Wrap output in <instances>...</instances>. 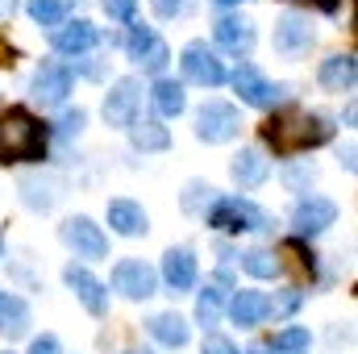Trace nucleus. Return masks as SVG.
<instances>
[{"mask_svg": "<svg viewBox=\"0 0 358 354\" xmlns=\"http://www.w3.org/2000/svg\"><path fill=\"white\" fill-rule=\"evenodd\" d=\"M67 92H71V71H67L63 63H42V67H38V76H34V96H38L42 104H63Z\"/></svg>", "mask_w": 358, "mask_h": 354, "instance_id": "obj_14", "label": "nucleus"}, {"mask_svg": "<svg viewBox=\"0 0 358 354\" xmlns=\"http://www.w3.org/2000/svg\"><path fill=\"white\" fill-rule=\"evenodd\" d=\"M21 200L29 204V208H50L55 200H59V192H55V183L50 179H21Z\"/></svg>", "mask_w": 358, "mask_h": 354, "instance_id": "obj_28", "label": "nucleus"}, {"mask_svg": "<svg viewBox=\"0 0 358 354\" xmlns=\"http://www.w3.org/2000/svg\"><path fill=\"white\" fill-rule=\"evenodd\" d=\"M29 330V309H25V300L21 296H0V334L13 342V338H21Z\"/></svg>", "mask_w": 358, "mask_h": 354, "instance_id": "obj_25", "label": "nucleus"}, {"mask_svg": "<svg viewBox=\"0 0 358 354\" xmlns=\"http://www.w3.org/2000/svg\"><path fill=\"white\" fill-rule=\"evenodd\" d=\"M63 242H67L80 259H104V255H108V238L100 234V225L88 221V217L63 221Z\"/></svg>", "mask_w": 358, "mask_h": 354, "instance_id": "obj_11", "label": "nucleus"}, {"mask_svg": "<svg viewBox=\"0 0 358 354\" xmlns=\"http://www.w3.org/2000/svg\"><path fill=\"white\" fill-rule=\"evenodd\" d=\"M63 279H67V288L80 296V304L88 309L92 317H104V313H108V288L92 275L88 267H67Z\"/></svg>", "mask_w": 358, "mask_h": 354, "instance_id": "obj_13", "label": "nucleus"}, {"mask_svg": "<svg viewBox=\"0 0 358 354\" xmlns=\"http://www.w3.org/2000/svg\"><path fill=\"white\" fill-rule=\"evenodd\" d=\"M125 50H129V59H134L142 71H150V76H159V71L167 67V59H171L167 42H163L150 25H134L129 38H125Z\"/></svg>", "mask_w": 358, "mask_h": 354, "instance_id": "obj_6", "label": "nucleus"}, {"mask_svg": "<svg viewBox=\"0 0 358 354\" xmlns=\"http://www.w3.org/2000/svg\"><path fill=\"white\" fill-rule=\"evenodd\" d=\"M313 4H317V8H321V13H334V8H338V4H342V0H313Z\"/></svg>", "mask_w": 358, "mask_h": 354, "instance_id": "obj_38", "label": "nucleus"}, {"mask_svg": "<svg viewBox=\"0 0 358 354\" xmlns=\"http://www.w3.org/2000/svg\"><path fill=\"white\" fill-rule=\"evenodd\" d=\"M100 4H104V13L117 17V21H129V17H134V0H100Z\"/></svg>", "mask_w": 358, "mask_h": 354, "instance_id": "obj_35", "label": "nucleus"}, {"mask_svg": "<svg viewBox=\"0 0 358 354\" xmlns=\"http://www.w3.org/2000/svg\"><path fill=\"white\" fill-rule=\"evenodd\" d=\"M213 34H217V46L229 50V55H250L255 50V21H246V17H221Z\"/></svg>", "mask_w": 358, "mask_h": 354, "instance_id": "obj_15", "label": "nucleus"}, {"mask_svg": "<svg viewBox=\"0 0 358 354\" xmlns=\"http://www.w3.org/2000/svg\"><path fill=\"white\" fill-rule=\"evenodd\" d=\"M155 8H159V17H176L183 8V0H155Z\"/></svg>", "mask_w": 358, "mask_h": 354, "instance_id": "obj_37", "label": "nucleus"}, {"mask_svg": "<svg viewBox=\"0 0 358 354\" xmlns=\"http://www.w3.org/2000/svg\"><path fill=\"white\" fill-rule=\"evenodd\" d=\"M29 354H63V346H59V338H55V334H42V338H34Z\"/></svg>", "mask_w": 358, "mask_h": 354, "instance_id": "obj_36", "label": "nucleus"}, {"mask_svg": "<svg viewBox=\"0 0 358 354\" xmlns=\"http://www.w3.org/2000/svg\"><path fill=\"white\" fill-rule=\"evenodd\" d=\"M71 8H76V0H29V17L38 25H63Z\"/></svg>", "mask_w": 358, "mask_h": 354, "instance_id": "obj_27", "label": "nucleus"}, {"mask_svg": "<svg viewBox=\"0 0 358 354\" xmlns=\"http://www.w3.org/2000/svg\"><path fill=\"white\" fill-rule=\"evenodd\" d=\"M358 80V59L346 50V55H329L321 63V88L325 92H350Z\"/></svg>", "mask_w": 358, "mask_h": 354, "instance_id": "obj_20", "label": "nucleus"}, {"mask_svg": "<svg viewBox=\"0 0 358 354\" xmlns=\"http://www.w3.org/2000/svg\"><path fill=\"white\" fill-rule=\"evenodd\" d=\"M246 354H271V346H263V342H255V346H250Z\"/></svg>", "mask_w": 358, "mask_h": 354, "instance_id": "obj_39", "label": "nucleus"}, {"mask_svg": "<svg viewBox=\"0 0 358 354\" xmlns=\"http://www.w3.org/2000/svg\"><path fill=\"white\" fill-rule=\"evenodd\" d=\"M108 225L121 238H138V234H146V213L134 200H108Z\"/></svg>", "mask_w": 358, "mask_h": 354, "instance_id": "obj_22", "label": "nucleus"}, {"mask_svg": "<svg viewBox=\"0 0 358 354\" xmlns=\"http://www.w3.org/2000/svg\"><path fill=\"white\" fill-rule=\"evenodd\" d=\"M213 4H238V0H213Z\"/></svg>", "mask_w": 358, "mask_h": 354, "instance_id": "obj_40", "label": "nucleus"}, {"mask_svg": "<svg viewBox=\"0 0 358 354\" xmlns=\"http://www.w3.org/2000/svg\"><path fill=\"white\" fill-rule=\"evenodd\" d=\"M313 167H287V171H283V183H287V187H292V192H308V187H313Z\"/></svg>", "mask_w": 358, "mask_h": 354, "instance_id": "obj_32", "label": "nucleus"}, {"mask_svg": "<svg viewBox=\"0 0 358 354\" xmlns=\"http://www.w3.org/2000/svg\"><path fill=\"white\" fill-rule=\"evenodd\" d=\"M125 354H150V351H125Z\"/></svg>", "mask_w": 358, "mask_h": 354, "instance_id": "obj_41", "label": "nucleus"}, {"mask_svg": "<svg viewBox=\"0 0 358 354\" xmlns=\"http://www.w3.org/2000/svg\"><path fill=\"white\" fill-rule=\"evenodd\" d=\"M129 142H134V150L150 155V150H167V146H171V134H167V125H159V121H134V125H129Z\"/></svg>", "mask_w": 358, "mask_h": 354, "instance_id": "obj_24", "label": "nucleus"}, {"mask_svg": "<svg viewBox=\"0 0 358 354\" xmlns=\"http://www.w3.org/2000/svg\"><path fill=\"white\" fill-rule=\"evenodd\" d=\"M334 138V121L308 108H292V113H275L263 125V142L275 155H300L313 146H325Z\"/></svg>", "mask_w": 358, "mask_h": 354, "instance_id": "obj_1", "label": "nucleus"}, {"mask_svg": "<svg viewBox=\"0 0 358 354\" xmlns=\"http://www.w3.org/2000/svg\"><path fill=\"white\" fill-rule=\"evenodd\" d=\"M179 67H183V80H192V84H200V88H221V84L229 80L225 63L217 59V50H213L208 42H187L183 55H179Z\"/></svg>", "mask_w": 358, "mask_h": 354, "instance_id": "obj_4", "label": "nucleus"}, {"mask_svg": "<svg viewBox=\"0 0 358 354\" xmlns=\"http://www.w3.org/2000/svg\"><path fill=\"white\" fill-rule=\"evenodd\" d=\"M225 300H229V271H217V275L204 283L200 300H196V321H200L204 330H208V325H217V317H221Z\"/></svg>", "mask_w": 358, "mask_h": 354, "instance_id": "obj_16", "label": "nucleus"}, {"mask_svg": "<svg viewBox=\"0 0 358 354\" xmlns=\"http://www.w3.org/2000/svg\"><path fill=\"white\" fill-rule=\"evenodd\" d=\"M84 121H88V117H84V108H67V113L59 117V134H63V138H71V134H80V129H84Z\"/></svg>", "mask_w": 358, "mask_h": 354, "instance_id": "obj_33", "label": "nucleus"}, {"mask_svg": "<svg viewBox=\"0 0 358 354\" xmlns=\"http://www.w3.org/2000/svg\"><path fill=\"white\" fill-rule=\"evenodd\" d=\"M42 155H46L42 121L29 108L8 104L0 113V163H38Z\"/></svg>", "mask_w": 358, "mask_h": 354, "instance_id": "obj_2", "label": "nucleus"}, {"mask_svg": "<svg viewBox=\"0 0 358 354\" xmlns=\"http://www.w3.org/2000/svg\"><path fill=\"white\" fill-rule=\"evenodd\" d=\"M300 300H304V292H300V288H283L275 300H267V313L287 317V313H296V309H300Z\"/></svg>", "mask_w": 358, "mask_h": 354, "instance_id": "obj_31", "label": "nucleus"}, {"mask_svg": "<svg viewBox=\"0 0 358 354\" xmlns=\"http://www.w3.org/2000/svg\"><path fill=\"white\" fill-rule=\"evenodd\" d=\"M242 267H246L255 279H275V275H279V259H275L271 250H263V246L246 250V255H242Z\"/></svg>", "mask_w": 358, "mask_h": 354, "instance_id": "obj_29", "label": "nucleus"}, {"mask_svg": "<svg viewBox=\"0 0 358 354\" xmlns=\"http://www.w3.org/2000/svg\"><path fill=\"white\" fill-rule=\"evenodd\" d=\"M155 108L163 117H179L187 108V96H183V84L179 80H159L155 84Z\"/></svg>", "mask_w": 358, "mask_h": 354, "instance_id": "obj_26", "label": "nucleus"}, {"mask_svg": "<svg viewBox=\"0 0 358 354\" xmlns=\"http://www.w3.org/2000/svg\"><path fill=\"white\" fill-rule=\"evenodd\" d=\"M138 108H142V84L138 80H117L113 92L104 96V121L117 129H129L138 121Z\"/></svg>", "mask_w": 358, "mask_h": 354, "instance_id": "obj_7", "label": "nucleus"}, {"mask_svg": "<svg viewBox=\"0 0 358 354\" xmlns=\"http://www.w3.org/2000/svg\"><path fill=\"white\" fill-rule=\"evenodd\" d=\"M208 225L213 229H225V234H259V229H267V213L255 204V200H242V196H221L208 213Z\"/></svg>", "mask_w": 358, "mask_h": 354, "instance_id": "obj_3", "label": "nucleus"}, {"mask_svg": "<svg viewBox=\"0 0 358 354\" xmlns=\"http://www.w3.org/2000/svg\"><path fill=\"white\" fill-rule=\"evenodd\" d=\"M238 129H242V117H238L234 104H225V100H204L200 104V113H196V138L200 142L217 146V142H229Z\"/></svg>", "mask_w": 358, "mask_h": 354, "instance_id": "obj_5", "label": "nucleus"}, {"mask_svg": "<svg viewBox=\"0 0 358 354\" xmlns=\"http://www.w3.org/2000/svg\"><path fill=\"white\" fill-rule=\"evenodd\" d=\"M234 179L242 183V187H259V183H267L271 176V159L259 150V146H246V150H238L234 155Z\"/></svg>", "mask_w": 358, "mask_h": 354, "instance_id": "obj_21", "label": "nucleus"}, {"mask_svg": "<svg viewBox=\"0 0 358 354\" xmlns=\"http://www.w3.org/2000/svg\"><path fill=\"white\" fill-rule=\"evenodd\" d=\"M234 88H238V96L246 100V104H255V108H271V104H279L283 100V84H271V80H263L259 76V67H250V63H242L238 71H234Z\"/></svg>", "mask_w": 358, "mask_h": 354, "instance_id": "obj_10", "label": "nucleus"}, {"mask_svg": "<svg viewBox=\"0 0 358 354\" xmlns=\"http://www.w3.org/2000/svg\"><path fill=\"white\" fill-rule=\"evenodd\" d=\"M163 279H167V288L171 292H187V288H196V255L187 250V246H171L167 255H163Z\"/></svg>", "mask_w": 358, "mask_h": 354, "instance_id": "obj_17", "label": "nucleus"}, {"mask_svg": "<svg viewBox=\"0 0 358 354\" xmlns=\"http://www.w3.org/2000/svg\"><path fill=\"white\" fill-rule=\"evenodd\" d=\"M113 288L121 296H129V300H146V296H155L159 275H155V267L142 263V259H125V263H117V271H113Z\"/></svg>", "mask_w": 358, "mask_h": 354, "instance_id": "obj_9", "label": "nucleus"}, {"mask_svg": "<svg viewBox=\"0 0 358 354\" xmlns=\"http://www.w3.org/2000/svg\"><path fill=\"white\" fill-rule=\"evenodd\" d=\"M304 351H308V330H300V325L275 334V342H271V354H304Z\"/></svg>", "mask_w": 358, "mask_h": 354, "instance_id": "obj_30", "label": "nucleus"}, {"mask_svg": "<svg viewBox=\"0 0 358 354\" xmlns=\"http://www.w3.org/2000/svg\"><path fill=\"white\" fill-rule=\"evenodd\" d=\"M334 221H338V204L325 200V196H304V200H296V208H292V229H296L300 238H313V234L329 229Z\"/></svg>", "mask_w": 358, "mask_h": 354, "instance_id": "obj_8", "label": "nucleus"}, {"mask_svg": "<svg viewBox=\"0 0 358 354\" xmlns=\"http://www.w3.org/2000/svg\"><path fill=\"white\" fill-rule=\"evenodd\" d=\"M200 354H238V346L229 342V338H221V334H204V346Z\"/></svg>", "mask_w": 358, "mask_h": 354, "instance_id": "obj_34", "label": "nucleus"}, {"mask_svg": "<svg viewBox=\"0 0 358 354\" xmlns=\"http://www.w3.org/2000/svg\"><path fill=\"white\" fill-rule=\"evenodd\" d=\"M229 317H234V325L255 330V325L267 317V296H263V292H255V288L229 292Z\"/></svg>", "mask_w": 358, "mask_h": 354, "instance_id": "obj_18", "label": "nucleus"}, {"mask_svg": "<svg viewBox=\"0 0 358 354\" xmlns=\"http://www.w3.org/2000/svg\"><path fill=\"white\" fill-rule=\"evenodd\" d=\"M313 25L300 17V13H287V17H279L275 21V50L283 55V59H296V55H308V46H313Z\"/></svg>", "mask_w": 358, "mask_h": 354, "instance_id": "obj_12", "label": "nucleus"}, {"mask_svg": "<svg viewBox=\"0 0 358 354\" xmlns=\"http://www.w3.org/2000/svg\"><path fill=\"white\" fill-rule=\"evenodd\" d=\"M4 354H13V351H4Z\"/></svg>", "mask_w": 358, "mask_h": 354, "instance_id": "obj_42", "label": "nucleus"}, {"mask_svg": "<svg viewBox=\"0 0 358 354\" xmlns=\"http://www.w3.org/2000/svg\"><path fill=\"white\" fill-rule=\"evenodd\" d=\"M96 38H100L96 25L84 21V17H80V21H63V25L55 29V50H59V55H84V50L96 46Z\"/></svg>", "mask_w": 358, "mask_h": 354, "instance_id": "obj_19", "label": "nucleus"}, {"mask_svg": "<svg viewBox=\"0 0 358 354\" xmlns=\"http://www.w3.org/2000/svg\"><path fill=\"white\" fill-rule=\"evenodd\" d=\"M146 330H150L155 342H163V346H171V351L187 346V338H192V330H187V321H183L179 313H155Z\"/></svg>", "mask_w": 358, "mask_h": 354, "instance_id": "obj_23", "label": "nucleus"}]
</instances>
